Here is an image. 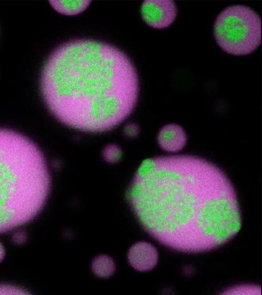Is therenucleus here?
<instances>
[{"label": "nucleus", "instance_id": "10", "mask_svg": "<svg viewBox=\"0 0 262 295\" xmlns=\"http://www.w3.org/2000/svg\"><path fill=\"white\" fill-rule=\"evenodd\" d=\"M122 154V152L120 148L114 144L105 146L102 152L104 159L110 163L118 162L120 159Z\"/></svg>", "mask_w": 262, "mask_h": 295}, {"label": "nucleus", "instance_id": "4", "mask_svg": "<svg viewBox=\"0 0 262 295\" xmlns=\"http://www.w3.org/2000/svg\"><path fill=\"white\" fill-rule=\"evenodd\" d=\"M216 43L225 52L245 55L255 50L261 43V19L250 8L233 5L217 16L214 25Z\"/></svg>", "mask_w": 262, "mask_h": 295}, {"label": "nucleus", "instance_id": "15", "mask_svg": "<svg viewBox=\"0 0 262 295\" xmlns=\"http://www.w3.org/2000/svg\"><path fill=\"white\" fill-rule=\"evenodd\" d=\"M5 256V249L3 245L0 242V262L3 260Z\"/></svg>", "mask_w": 262, "mask_h": 295}, {"label": "nucleus", "instance_id": "2", "mask_svg": "<svg viewBox=\"0 0 262 295\" xmlns=\"http://www.w3.org/2000/svg\"><path fill=\"white\" fill-rule=\"evenodd\" d=\"M40 87L47 108L58 120L76 129L100 132L131 114L139 83L133 64L121 50L80 39L52 52L42 69Z\"/></svg>", "mask_w": 262, "mask_h": 295}, {"label": "nucleus", "instance_id": "12", "mask_svg": "<svg viewBox=\"0 0 262 295\" xmlns=\"http://www.w3.org/2000/svg\"><path fill=\"white\" fill-rule=\"evenodd\" d=\"M24 289L15 286L0 284V294H28Z\"/></svg>", "mask_w": 262, "mask_h": 295}, {"label": "nucleus", "instance_id": "9", "mask_svg": "<svg viewBox=\"0 0 262 295\" xmlns=\"http://www.w3.org/2000/svg\"><path fill=\"white\" fill-rule=\"evenodd\" d=\"M92 269L96 276L101 278H108L114 273L115 264L110 257L100 255L93 260Z\"/></svg>", "mask_w": 262, "mask_h": 295}, {"label": "nucleus", "instance_id": "5", "mask_svg": "<svg viewBox=\"0 0 262 295\" xmlns=\"http://www.w3.org/2000/svg\"><path fill=\"white\" fill-rule=\"evenodd\" d=\"M141 12L147 25L163 29L173 23L177 17V8L172 1H146L142 5Z\"/></svg>", "mask_w": 262, "mask_h": 295}, {"label": "nucleus", "instance_id": "8", "mask_svg": "<svg viewBox=\"0 0 262 295\" xmlns=\"http://www.w3.org/2000/svg\"><path fill=\"white\" fill-rule=\"evenodd\" d=\"M52 7L59 13L67 15H74L84 11L90 5L89 1H52Z\"/></svg>", "mask_w": 262, "mask_h": 295}, {"label": "nucleus", "instance_id": "7", "mask_svg": "<svg viewBox=\"0 0 262 295\" xmlns=\"http://www.w3.org/2000/svg\"><path fill=\"white\" fill-rule=\"evenodd\" d=\"M187 142L184 130L176 123H169L163 127L158 135V142L164 151L176 152L182 150Z\"/></svg>", "mask_w": 262, "mask_h": 295}, {"label": "nucleus", "instance_id": "11", "mask_svg": "<svg viewBox=\"0 0 262 295\" xmlns=\"http://www.w3.org/2000/svg\"><path fill=\"white\" fill-rule=\"evenodd\" d=\"M226 294H260V288L255 286H241L232 288Z\"/></svg>", "mask_w": 262, "mask_h": 295}, {"label": "nucleus", "instance_id": "3", "mask_svg": "<svg viewBox=\"0 0 262 295\" xmlns=\"http://www.w3.org/2000/svg\"><path fill=\"white\" fill-rule=\"evenodd\" d=\"M50 187L47 165L38 147L16 131L0 128V234L35 218Z\"/></svg>", "mask_w": 262, "mask_h": 295}, {"label": "nucleus", "instance_id": "6", "mask_svg": "<svg viewBox=\"0 0 262 295\" xmlns=\"http://www.w3.org/2000/svg\"><path fill=\"white\" fill-rule=\"evenodd\" d=\"M128 260L130 265L139 271H147L152 269L158 261V252L151 244L139 242L129 249Z\"/></svg>", "mask_w": 262, "mask_h": 295}, {"label": "nucleus", "instance_id": "1", "mask_svg": "<svg viewBox=\"0 0 262 295\" xmlns=\"http://www.w3.org/2000/svg\"><path fill=\"white\" fill-rule=\"evenodd\" d=\"M143 229L161 244L187 253L214 249L239 231L231 181L218 166L189 155L145 160L127 192Z\"/></svg>", "mask_w": 262, "mask_h": 295}, {"label": "nucleus", "instance_id": "14", "mask_svg": "<svg viewBox=\"0 0 262 295\" xmlns=\"http://www.w3.org/2000/svg\"><path fill=\"white\" fill-rule=\"evenodd\" d=\"M14 238L15 239V241L16 242V243H19L23 242L25 238V235H24L23 234H21V235L20 234H18L16 235L15 237Z\"/></svg>", "mask_w": 262, "mask_h": 295}, {"label": "nucleus", "instance_id": "13", "mask_svg": "<svg viewBox=\"0 0 262 295\" xmlns=\"http://www.w3.org/2000/svg\"><path fill=\"white\" fill-rule=\"evenodd\" d=\"M125 134L129 137H134L139 132V128L135 123L127 124L124 129Z\"/></svg>", "mask_w": 262, "mask_h": 295}]
</instances>
